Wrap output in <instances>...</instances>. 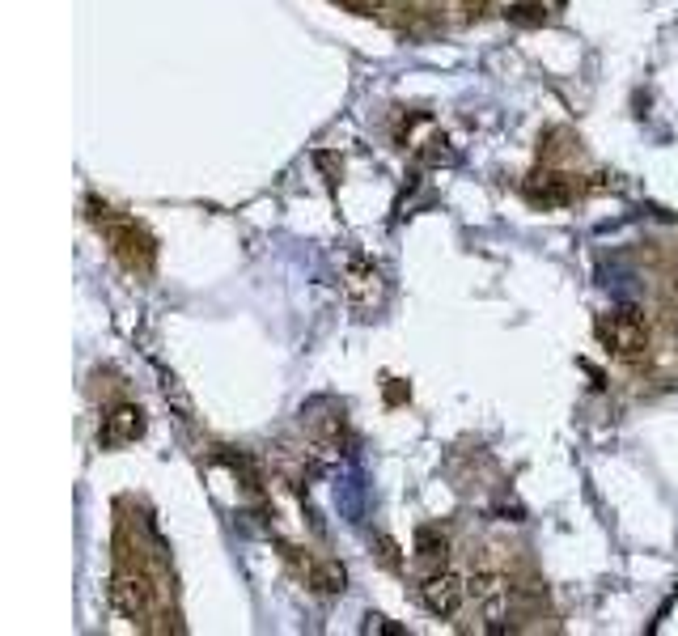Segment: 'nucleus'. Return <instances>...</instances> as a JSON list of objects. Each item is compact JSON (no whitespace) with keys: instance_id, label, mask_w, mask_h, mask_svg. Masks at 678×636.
<instances>
[{"instance_id":"obj_1","label":"nucleus","mask_w":678,"mask_h":636,"mask_svg":"<svg viewBox=\"0 0 678 636\" xmlns=\"http://www.w3.org/2000/svg\"><path fill=\"white\" fill-rule=\"evenodd\" d=\"M594 331H598L602 348L611 352L615 361L636 365V361L649 357V344H653L649 340V323L636 310H606V314H598Z\"/></svg>"},{"instance_id":"obj_2","label":"nucleus","mask_w":678,"mask_h":636,"mask_svg":"<svg viewBox=\"0 0 678 636\" xmlns=\"http://www.w3.org/2000/svg\"><path fill=\"white\" fill-rule=\"evenodd\" d=\"M467 598H471V581L454 569H433L420 586V603L428 615H437V620H454Z\"/></svg>"},{"instance_id":"obj_3","label":"nucleus","mask_w":678,"mask_h":636,"mask_svg":"<svg viewBox=\"0 0 678 636\" xmlns=\"http://www.w3.org/2000/svg\"><path fill=\"white\" fill-rule=\"evenodd\" d=\"M344 297H348V306L352 310H378L386 302V280H382V268L378 263H369V259H348L344 263Z\"/></svg>"},{"instance_id":"obj_4","label":"nucleus","mask_w":678,"mask_h":636,"mask_svg":"<svg viewBox=\"0 0 678 636\" xmlns=\"http://www.w3.org/2000/svg\"><path fill=\"white\" fill-rule=\"evenodd\" d=\"M106 242H111L115 259L128 272H149L153 268V238L132 221H106Z\"/></svg>"},{"instance_id":"obj_5","label":"nucleus","mask_w":678,"mask_h":636,"mask_svg":"<svg viewBox=\"0 0 678 636\" xmlns=\"http://www.w3.org/2000/svg\"><path fill=\"white\" fill-rule=\"evenodd\" d=\"M471 598L484 611V620L492 632H505V620H509V577L496 573V569H479L471 577Z\"/></svg>"},{"instance_id":"obj_6","label":"nucleus","mask_w":678,"mask_h":636,"mask_svg":"<svg viewBox=\"0 0 678 636\" xmlns=\"http://www.w3.org/2000/svg\"><path fill=\"white\" fill-rule=\"evenodd\" d=\"M149 603H153V590L140 573H115L111 577V607L123 615V620H132V624L145 620Z\"/></svg>"},{"instance_id":"obj_7","label":"nucleus","mask_w":678,"mask_h":636,"mask_svg":"<svg viewBox=\"0 0 678 636\" xmlns=\"http://www.w3.org/2000/svg\"><path fill=\"white\" fill-rule=\"evenodd\" d=\"M140 437H145V412H140L136 403H115V408L102 416V433H98L102 446H132Z\"/></svg>"},{"instance_id":"obj_8","label":"nucleus","mask_w":678,"mask_h":636,"mask_svg":"<svg viewBox=\"0 0 678 636\" xmlns=\"http://www.w3.org/2000/svg\"><path fill=\"white\" fill-rule=\"evenodd\" d=\"M573 179L568 174H560V170H534L530 179L522 183V196L530 200V204H539V208H564L568 200H573Z\"/></svg>"},{"instance_id":"obj_9","label":"nucleus","mask_w":678,"mask_h":636,"mask_svg":"<svg viewBox=\"0 0 678 636\" xmlns=\"http://www.w3.org/2000/svg\"><path fill=\"white\" fill-rule=\"evenodd\" d=\"M445 556H450V539H445L437 526H420L416 530V560L433 564V569H445Z\"/></svg>"},{"instance_id":"obj_10","label":"nucleus","mask_w":678,"mask_h":636,"mask_svg":"<svg viewBox=\"0 0 678 636\" xmlns=\"http://www.w3.org/2000/svg\"><path fill=\"white\" fill-rule=\"evenodd\" d=\"M310 586L318 594H344V586H348L344 564H339V560H318L314 569H310Z\"/></svg>"},{"instance_id":"obj_11","label":"nucleus","mask_w":678,"mask_h":636,"mask_svg":"<svg viewBox=\"0 0 678 636\" xmlns=\"http://www.w3.org/2000/svg\"><path fill=\"white\" fill-rule=\"evenodd\" d=\"M505 17H509L513 26H526V30H530V26H543V22H547V9L539 5V0H517V5L505 9Z\"/></svg>"},{"instance_id":"obj_12","label":"nucleus","mask_w":678,"mask_h":636,"mask_svg":"<svg viewBox=\"0 0 678 636\" xmlns=\"http://www.w3.org/2000/svg\"><path fill=\"white\" fill-rule=\"evenodd\" d=\"M344 5L352 9V13H361V17H373L382 9V0H344Z\"/></svg>"},{"instance_id":"obj_13","label":"nucleus","mask_w":678,"mask_h":636,"mask_svg":"<svg viewBox=\"0 0 678 636\" xmlns=\"http://www.w3.org/2000/svg\"><path fill=\"white\" fill-rule=\"evenodd\" d=\"M378 547H382V560H386V564H390V569H399V547H395V543H390V539H386V535H382V539H378Z\"/></svg>"},{"instance_id":"obj_14","label":"nucleus","mask_w":678,"mask_h":636,"mask_svg":"<svg viewBox=\"0 0 678 636\" xmlns=\"http://www.w3.org/2000/svg\"><path fill=\"white\" fill-rule=\"evenodd\" d=\"M670 297H674V302H678V272L670 276Z\"/></svg>"},{"instance_id":"obj_15","label":"nucleus","mask_w":678,"mask_h":636,"mask_svg":"<svg viewBox=\"0 0 678 636\" xmlns=\"http://www.w3.org/2000/svg\"><path fill=\"white\" fill-rule=\"evenodd\" d=\"M674 335H678V323H674Z\"/></svg>"}]
</instances>
